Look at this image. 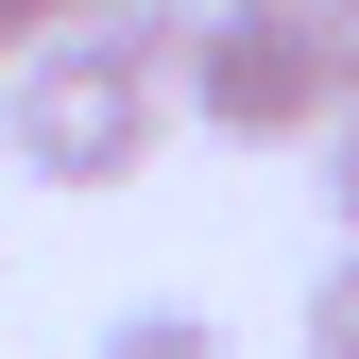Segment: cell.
Wrapping results in <instances>:
<instances>
[{
	"label": "cell",
	"instance_id": "obj_1",
	"mask_svg": "<svg viewBox=\"0 0 359 359\" xmlns=\"http://www.w3.org/2000/svg\"><path fill=\"white\" fill-rule=\"evenodd\" d=\"M0 137H18L34 189H137L154 137H171V86L103 69V52H18L0 69Z\"/></svg>",
	"mask_w": 359,
	"mask_h": 359
},
{
	"label": "cell",
	"instance_id": "obj_2",
	"mask_svg": "<svg viewBox=\"0 0 359 359\" xmlns=\"http://www.w3.org/2000/svg\"><path fill=\"white\" fill-rule=\"evenodd\" d=\"M171 120H205V137H240V154H308L325 137V18H222L205 0V34L171 52Z\"/></svg>",
	"mask_w": 359,
	"mask_h": 359
},
{
	"label": "cell",
	"instance_id": "obj_3",
	"mask_svg": "<svg viewBox=\"0 0 359 359\" xmlns=\"http://www.w3.org/2000/svg\"><path fill=\"white\" fill-rule=\"evenodd\" d=\"M205 34V0H52V52H103V69H154L171 86V52Z\"/></svg>",
	"mask_w": 359,
	"mask_h": 359
},
{
	"label": "cell",
	"instance_id": "obj_4",
	"mask_svg": "<svg viewBox=\"0 0 359 359\" xmlns=\"http://www.w3.org/2000/svg\"><path fill=\"white\" fill-rule=\"evenodd\" d=\"M103 359H240V342H222L205 308H120V325H103Z\"/></svg>",
	"mask_w": 359,
	"mask_h": 359
},
{
	"label": "cell",
	"instance_id": "obj_5",
	"mask_svg": "<svg viewBox=\"0 0 359 359\" xmlns=\"http://www.w3.org/2000/svg\"><path fill=\"white\" fill-rule=\"evenodd\" d=\"M291 325H308V359H359V240L308 274V308H291Z\"/></svg>",
	"mask_w": 359,
	"mask_h": 359
},
{
	"label": "cell",
	"instance_id": "obj_6",
	"mask_svg": "<svg viewBox=\"0 0 359 359\" xmlns=\"http://www.w3.org/2000/svg\"><path fill=\"white\" fill-rule=\"evenodd\" d=\"M325 103L359 120V0H325Z\"/></svg>",
	"mask_w": 359,
	"mask_h": 359
},
{
	"label": "cell",
	"instance_id": "obj_7",
	"mask_svg": "<svg viewBox=\"0 0 359 359\" xmlns=\"http://www.w3.org/2000/svg\"><path fill=\"white\" fill-rule=\"evenodd\" d=\"M325 222L359 240V120H325Z\"/></svg>",
	"mask_w": 359,
	"mask_h": 359
},
{
	"label": "cell",
	"instance_id": "obj_8",
	"mask_svg": "<svg viewBox=\"0 0 359 359\" xmlns=\"http://www.w3.org/2000/svg\"><path fill=\"white\" fill-rule=\"evenodd\" d=\"M18 52H52V0H0V69Z\"/></svg>",
	"mask_w": 359,
	"mask_h": 359
},
{
	"label": "cell",
	"instance_id": "obj_9",
	"mask_svg": "<svg viewBox=\"0 0 359 359\" xmlns=\"http://www.w3.org/2000/svg\"><path fill=\"white\" fill-rule=\"evenodd\" d=\"M222 18H325V0H222Z\"/></svg>",
	"mask_w": 359,
	"mask_h": 359
}]
</instances>
